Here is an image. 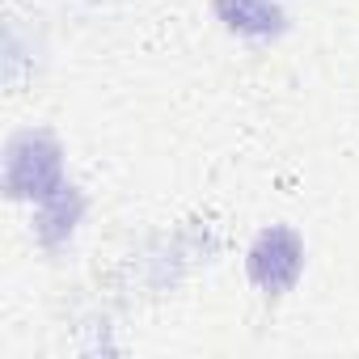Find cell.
<instances>
[{
	"label": "cell",
	"instance_id": "obj_1",
	"mask_svg": "<svg viewBox=\"0 0 359 359\" xmlns=\"http://www.w3.org/2000/svg\"><path fill=\"white\" fill-rule=\"evenodd\" d=\"M300 237L292 233V229H266L258 241H254V250H250V279L262 287V292H271V296H279V292H287L292 283H296V275H300Z\"/></svg>",
	"mask_w": 359,
	"mask_h": 359
},
{
	"label": "cell",
	"instance_id": "obj_2",
	"mask_svg": "<svg viewBox=\"0 0 359 359\" xmlns=\"http://www.w3.org/2000/svg\"><path fill=\"white\" fill-rule=\"evenodd\" d=\"M30 144L18 140L13 156H9V187L13 195H51L60 187V156L51 144H43V152H26Z\"/></svg>",
	"mask_w": 359,
	"mask_h": 359
},
{
	"label": "cell",
	"instance_id": "obj_3",
	"mask_svg": "<svg viewBox=\"0 0 359 359\" xmlns=\"http://www.w3.org/2000/svg\"><path fill=\"white\" fill-rule=\"evenodd\" d=\"M220 18L233 30H245V34L279 30V9L271 5V0H220Z\"/></svg>",
	"mask_w": 359,
	"mask_h": 359
}]
</instances>
